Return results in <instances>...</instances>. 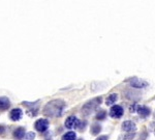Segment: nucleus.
Masks as SVG:
<instances>
[{
  "instance_id": "1a4fd4ad",
  "label": "nucleus",
  "mask_w": 155,
  "mask_h": 140,
  "mask_svg": "<svg viewBox=\"0 0 155 140\" xmlns=\"http://www.w3.org/2000/svg\"><path fill=\"white\" fill-rule=\"evenodd\" d=\"M11 107L9 99L6 97H0V111H5Z\"/></svg>"
},
{
  "instance_id": "2eb2a0df",
  "label": "nucleus",
  "mask_w": 155,
  "mask_h": 140,
  "mask_svg": "<svg viewBox=\"0 0 155 140\" xmlns=\"http://www.w3.org/2000/svg\"><path fill=\"white\" fill-rule=\"evenodd\" d=\"M135 132H128V133H126L125 135L121 136L120 138H119V140H132L135 138Z\"/></svg>"
},
{
  "instance_id": "dca6fc26",
  "label": "nucleus",
  "mask_w": 155,
  "mask_h": 140,
  "mask_svg": "<svg viewBox=\"0 0 155 140\" xmlns=\"http://www.w3.org/2000/svg\"><path fill=\"white\" fill-rule=\"evenodd\" d=\"M105 117H107V111L105 110H99L96 113V116H95V118L97 120H105Z\"/></svg>"
},
{
  "instance_id": "4be33fe9",
  "label": "nucleus",
  "mask_w": 155,
  "mask_h": 140,
  "mask_svg": "<svg viewBox=\"0 0 155 140\" xmlns=\"http://www.w3.org/2000/svg\"><path fill=\"white\" fill-rule=\"evenodd\" d=\"M78 140H84V139H78Z\"/></svg>"
},
{
  "instance_id": "423d86ee",
  "label": "nucleus",
  "mask_w": 155,
  "mask_h": 140,
  "mask_svg": "<svg viewBox=\"0 0 155 140\" xmlns=\"http://www.w3.org/2000/svg\"><path fill=\"white\" fill-rule=\"evenodd\" d=\"M79 123L80 120H78L74 115H71V116H68L65 120V127L67 129H74V128H78L79 126Z\"/></svg>"
},
{
  "instance_id": "f03ea898",
  "label": "nucleus",
  "mask_w": 155,
  "mask_h": 140,
  "mask_svg": "<svg viewBox=\"0 0 155 140\" xmlns=\"http://www.w3.org/2000/svg\"><path fill=\"white\" fill-rule=\"evenodd\" d=\"M102 97H98V98H95V99L90 100V101L87 102L83 106V108H82V113H83L84 115H89V114H91L100 104H102Z\"/></svg>"
},
{
  "instance_id": "f8f14e48",
  "label": "nucleus",
  "mask_w": 155,
  "mask_h": 140,
  "mask_svg": "<svg viewBox=\"0 0 155 140\" xmlns=\"http://www.w3.org/2000/svg\"><path fill=\"white\" fill-rule=\"evenodd\" d=\"M102 128L99 123H92V125H91V128H90V132L93 136H96V135H98L100 132H102Z\"/></svg>"
},
{
  "instance_id": "f3484780",
  "label": "nucleus",
  "mask_w": 155,
  "mask_h": 140,
  "mask_svg": "<svg viewBox=\"0 0 155 140\" xmlns=\"http://www.w3.org/2000/svg\"><path fill=\"white\" fill-rule=\"evenodd\" d=\"M35 138V133L33 132H28L25 135V140H33Z\"/></svg>"
},
{
  "instance_id": "39448f33",
  "label": "nucleus",
  "mask_w": 155,
  "mask_h": 140,
  "mask_svg": "<svg viewBox=\"0 0 155 140\" xmlns=\"http://www.w3.org/2000/svg\"><path fill=\"white\" fill-rule=\"evenodd\" d=\"M123 108L119 105H115L111 108L110 110V115L112 116L113 118H120L122 115H123Z\"/></svg>"
},
{
  "instance_id": "20e7f679",
  "label": "nucleus",
  "mask_w": 155,
  "mask_h": 140,
  "mask_svg": "<svg viewBox=\"0 0 155 140\" xmlns=\"http://www.w3.org/2000/svg\"><path fill=\"white\" fill-rule=\"evenodd\" d=\"M129 84L135 88H145L148 86V83L146 81L141 80V79L137 78V77H133V78L129 79Z\"/></svg>"
},
{
  "instance_id": "6ab92c4d",
  "label": "nucleus",
  "mask_w": 155,
  "mask_h": 140,
  "mask_svg": "<svg viewBox=\"0 0 155 140\" xmlns=\"http://www.w3.org/2000/svg\"><path fill=\"white\" fill-rule=\"evenodd\" d=\"M6 133V127L4 125H0V136H3Z\"/></svg>"
},
{
  "instance_id": "0eeeda50",
  "label": "nucleus",
  "mask_w": 155,
  "mask_h": 140,
  "mask_svg": "<svg viewBox=\"0 0 155 140\" xmlns=\"http://www.w3.org/2000/svg\"><path fill=\"white\" fill-rule=\"evenodd\" d=\"M23 116V112L20 108H15L9 112V118L13 121H18L22 118Z\"/></svg>"
},
{
  "instance_id": "4468645a",
  "label": "nucleus",
  "mask_w": 155,
  "mask_h": 140,
  "mask_svg": "<svg viewBox=\"0 0 155 140\" xmlns=\"http://www.w3.org/2000/svg\"><path fill=\"white\" fill-rule=\"evenodd\" d=\"M77 136H76V133L74 132H67L65 133L64 135L62 136V138H61V140H76Z\"/></svg>"
},
{
  "instance_id": "ddd939ff",
  "label": "nucleus",
  "mask_w": 155,
  "mask_h": 140,
  "mask_svg": "<svg viewBox=\"0 0 155 140\" xmlns=\"http://www.w3.org/2000/svg\"><path fill=\"white\" fill-rule=\"evenodd\" d=\"M117 100H118V95H117V93H112V95H110L109 97H108L107 101H105V104H107L108 106H111V105L116 103Z\"/></svg>"
},
{
  "instance_id": "412c9836",
  "label": "nucleus",
  "mask_w": 155,
  "mask_h": 140,
  "mask_svg": "<svg viewBox=\"0 0 155 140\" xmlns=\"http://www.w3.org/2000/svg\"><path fill=\"white\" fill-rule=\"evenodd\" d=\"M138 107L137 105H133V106H130V111L131 112H135V111H137L138 110Z\"/></svg>"
},
{
  "instance_id": "a211bd4d",
  "label": "nucleus",
  "mask_w": 155,
  "mask_h": 140,
  "mask_svg": "<svg viewBox=\"0 0 155 140\" xmlns=\"http://www.w3.org/2000/svg\"><path fill=\"white\" fill-rule=\"evenodd\" d=\"M87 127V121L84 120V121H80L79 123V126H78V129H79L80 131H84L86 129Z\"/></svg>"
},
{
  "instance_id": "aec40b11",
  "label": "nucleus",
  "mask_w": 155,
  "mask_h": 140,
  "mask_svg": "<svg viewBox=\"0 0 155 140\" xmlns=\"http://www.w3.org/2000/svg\"><path fill=\"white\" fill-rule=\"evenodd\" d=\"M96 140H109V136H107V135H102V136H99L98 138H96Z\"/></svg>"
},
{
  "instance_id": "6e6552de",
  "label": "nucleus",
  "mask_w": 155,
  "mask_h": 140,
  "mask_svg": "<svg viewBox=\"0 0 155 140\" xmlns=\"http://www.w3.org/2000/svg\"><path fill=\"white\" fill-rule=\"evenodd\" d=\"M26 131L23 127H19L14 131V138L16 140H23L25 138Z\"/></svg>"
},
{
  "instance_id": "9d476101",
  "label": "nucleus",
  "mask_w": 155,
  "mask_h": 140,
  "mask_svg": "<svg viewBox=\"0 0 155 140\" xmlns=\"http://www.w3.org/2000/svg\"><path fill=\"white\" fill-rule=\"evenodd\" d=\"M122 130L125 131V132H132V131L135 130V123L130 120H126L122 123Z\"/></svg>"
},
{
  "instance_id": "7ed1b4c3",
  "label": "nucleus",
  "mask_w": 155,
  "mask_h": 140,
  "mask_svg": "<svg viewBox=\"0 0 155 140\" xmlns=\"http://www.w3.org/2000/svg\"><path fill=\"white\" fill-rule=\"evenodd\" d=\"M34 128L37 132L44 133V131H47L49 128V120H46V118H39V120H37L35 121Z\"/></svg>"
},
{
  "instance_id": "f257e3e1",
  "label": "nucleus",
  "mask_w": 155,
  "mask_h": 140,
  "mask_svg": "<svg viewBox=\"0 0 155 140\" xmlns=\"http://www.w3.org/2000/svg\"><path fill=\"white\" fill-rule=\"evenodd\" d=\"M65 103L62 100H53L50 101L48 104L44 106L43 113L46 116H50V117H59L64 110Z\"/></svg>"
},
{
  "instance_id": "9b49d317",
  "label": "nucleus",
  "mask_w": 155,
  "mask_h": 140,
  "mask_svg": "<svg viewBox=\"0 0 155 140\" xmlns=\"http://www.w3.org/2000/svg\"><path fill=\"white\" fill-rule=\"evenodd\" d=\"M137 111H138V113L140 114L141 117H147V116H149L150 113H151L150 108H148L146 106H138Z\"/></svg>"
}]
</instances>
